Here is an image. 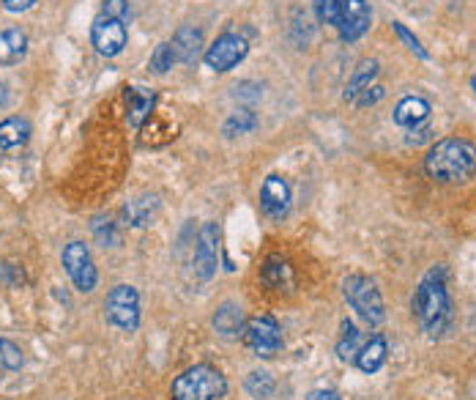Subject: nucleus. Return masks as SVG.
Here are the masks:
<instances>
[{"label": "nucleus", "mask_w": 476, "mask_h": 400, "mask_svg": "<svg viewBox=\"0 0 476 400\" xmlns=\"http://www.w3.org/2000/svg\"><path fill=\"white\" fill-rule=\"evenodd\" d=\"M413 310L416 318L422 324V329L430 337H441L449 324H452V299L446 291V275L438 266V269H430L424 275V280L419 283L416 294H413Z\"/></svg>", "instance_id": "nucleus-1"}, {"label": "nucleus", "mask_w": 476, "mask_h": 400, "mask_svg": "<svg viewBox=\"0 0 476 400\" xmlns=\"http://www.w3.org/2000/svg\"><path fill=\"white\" fill-rule=\"evenodd\" d=\"M424 171L443 184L465 181L476 173V146L465 138H443L427 151Z\"/></svg>", "instance_id": "nucleus-2"}, {"label": "nucleus", "mask_w": 476, "mask_h": 400, "mask_svg": "<svg viewBox=\"0 0 476 400\" xmlns=\"http://www.w3.org/2000/svg\"><path fill=\"white\" fill-rule=\"evenodd\" d=\"M225 392H228V381L211 365H195L184 370L170 386L173 400H219L225 397Z\"/></svg>", "instance_id": "nucleus-3"}, {"label": "nucleus", "mask_w": 476, "mask_h": 400, "mask_svg": "<svg viewBox=\"0 0 476 400\" xmlns=\"http://www.w3.org/2000/svg\"><path fill=\"white\" fill-rule=\"evenodd\" d=\"M343 294H345L348 305L356 310V316H359L362 321H367L370 327L384 324V318H386L384 297H381L378 286H375L370 278H364V275H351V278H345Z\"/></svg>", "instance_id": "nucleus-4"}, {"label": "nucleus", "mask_w": 476, "mask_h": 400, "mask_svg": "<svg viewBox=\"0 0 476 400\" xmlns=\"http://www.w3.org/2000/svg\"><path fill=\"white\" fill-rule=\"evenodd\" d=\"M104 313L110 324L123 332H134L140 324V297L131 286H115L104 299Z\"/></svg>", "instance_id": "nucleus-5"}, {"label": "nucleus", "mask_w": 476, "mask_h": 400, "mask_svg": "<svg viewBox=\"0 0 476 400\" xmlns=\"http://www.w3.org/2000/svg\"><path fill=\"white\" fill-rule=\"evenodd\" d=\"M244 343L255 356H263V359L274 356L282 348V329H279L277 318H271V316L249 318L244 327Z\"/></svg>", "instance_id": "nucleus-6"}, {"label": "nucleus", "mask_w": 476, "mask_h": 400, "mask_svg": "<svg viewBox=\"0 0 476 400\" xmlns=\"http://www.w3.org/2000/svg\"><path fill=\"white\" fill-rule=\"evenodd\" d=\"M63 269L72 278V283L77 286V291L91 294L96 288V266L93 258L88 252V247L83 241H72L63 249Z\"/></svg>", "instance_id": "nucleus-7"}, {"label": "nucleus", "mask_w": 476, "mask_h": 400, "mask_svg": "<svg viewBox=\"0 0 476 400\" xmlns=\"http://www.w3.org/2000/svg\"><path fill=\"white\" fill-rule=\"evenodd\" d=\"M249 53V44L244 36L238 34H222L209 50H206V66L214 72H230L233 66H238Z\"/></svg>", "instance_id": "nucleus-8"}, {"label": "nucleus", "mask_w": 476, "mask_h": 400, "mask_svg": "<svg viewBox=\"0 0 476 400\" xmlns=\"http://www.w3.org/2000/svg\"><path fill=\"white\" fill-rule=\"evenodd\" d=\"M91 42H93L99 55H104V58L118 55L126 47V23L99 15L91 25Z\"/></svg>", "instance_id": "nucleus-9"}, {"label": "nucleus", "mask_w": 476, "mask_h": 400, "mask_svg": "<svg viewBox=\"0 0 476 400\" xmlns=\"http://www.w3.org/2000/svg\"><path fill=\"white\" fill-rule=\"evenodd\" d=\"M217 255H219V228L214 222H206L198 233V247H195V275L200 280L214 278Z\"/></svg>", "instance_id": "nucleus-10"}, {"label": "nucleus", "mask_w": 476, "mask_h": 400, "mask_svg": "<svg viewBox=\"0 0 476 400\" xmlns=\"http://www.w3.org/2000/svg\"><path fill=\"white\" fill-rule=\"evenodd\" d=\"M370 23H373V15H370L367 0H345L340 20H337V31L343 42H356L370 31Z\"/></svg>", "instance_id": "nucleus-11"}, {"label": "nucleus", "mask_w": 476, "mask_h": 400, "mask_svg": "<svg viewBox=\"0 0 476 400\" xmlns=\"http://www.w3.org/2000/svg\"><path fill=\"white\" fill-rule=\"evenodd\" d=\"M260 209L268 220H282L290 211V187L282 176H268L260 190Z\"/></svg>", "instance_id": "nucleus-12"}, {"label": "nucleus", "mask_w": 476, "mask_h": 400, "mask_svg": "<svg viewBox=\"0 0 476 400\" xmlns=\"http://www.w3.org/2000/svg\"><path fill=\"white\" fill-rule=\"evenodd\" d=\"M260 280L266 288L282 294L290 291L296 286V275H293V266L282 258V255H268L260 266Z\"/></svg>", "instance_id": "nucleus-13"}, {"label": "nucleus", "mask_w": 476, "mask_h": 400, "mask_svg": "<svg viewBox=\"0 0 476 400\" xmlns=\"http://www.w3.org/2000/svg\"><path fill=\"white\" fill-rule=\"evenodd\" d=\"M170 47H173L176 61L192 66V63L200 58V53H203V34H200L198 28H192V25H181V28L176 31Z\"/></svg>", "instance_id": "nucleus-14"}, {"label": "nucleus", "mask_w": 476, "mask_h": 400, "mask_svg": "<svg viewBox=\"0 0 476 400\" xmlns=\"http://www.w3.org/2000/svg\"><path fill=\"white\" fill-rule=\"evenodd\" d=\"M430 115V102L422 96H405L394 107V123L403 129H419Z\"/></svg>", "instance_id": "nucleus-15"}, {"label": "nucleus", "mask_w": 476, "mask_h": 400, "mask_svg": "<svg viewBox=\"0 0 476 400\" xmlns=\"http://www.w3.org/2000/svg\"><path fill=\"white\" fill-rule=\"evenodd\" d=\"M386 356H389L386 337H384V335H373V337L362 346V351L356 354V365H359L362 373L373 376V373H378V370L386 365Z\"/></svg>", "instance_id": "nucleus-16"}, {"label": "nucleus", "mask_w": 476, "mask_h": 400, "mask_svg": "<svg viewBox=\"0 0 476 400\" xmlns=\"http://www.w3.org/2000/svg\"><path fill=\"white\" fill-rule=\"evenodd\" d=\"M28 53V36L20 28L0 31V66H15Z\"/></svg>", "instance_id": "nucleus-17"}, {"label": "nucleus", "mask_w": 476, "mask_h": 400, "mask_svg": "<svg viewBox=\"0 0 476 400\" xmlns=\"http://www.w3.org/2000/svg\"><path fill=\"white\" fill-rule=\"evenodd\" d=\"M31 141V123L25 118H6L0 121V151L23 149Z\"/></svg>", "instance_id": "nucleus-18"}, {"label": "nucleus", "mask_w": 476, "mask_h": 400, "mask_svg": "<svg viewBox=\"0 0 476 400\" xmlns=\"http://www.w3.org/2000/svg\"><path fill=\"white\" fill-rule=\"evenodd\" d=\"M156 104V93L145 88H129L126 91V118L131 126H140Z\"/></svg>", "instance_id": "nucleus-19"}, {"label": "nucleus", "mask_w": 476, "mask_h": 400, "mask_svg": "<svg viewBox=\"0 0 476 400\" xmlns=\"http://www.w3.org/2000/svg\"><path fill=\"white\" fill-rule=\"evenodd\" d=\"M244 313L236 302H225L217 313H214V329L222 337H238L244 332Z\"/></svg>", "instance_id": "nucleus-20"}, {"label": "nucleus", "mask_w": 476, "mask_h": 400, "mask_svg": "<svg viewBox=\"0 0 476 400\" xmlns=\"http://www.w3.org/2000/svg\"><path fill=\"white\" fill-rule=\"evenodd\" d=\"M375 77H378V61H373V58H370V61H362V63L356 66V72H354L348 88H345V99H348V102H356L367 88L375 85Z\"/></svg>", "instance_id": "nucleus-21"}, {"label": "nucleus", "mask_w": 476, "mask_h": 400, "mask_svg": "<svg viewBox=\"0 0 476 400\" xmlns=\"http://www.w3.org/2000/svg\"><path fill=\"white\" fill-rule=\"evenodd\" d=\"M156 209H159V200L153 195H142V198H134V200H129L123 206V217H126L129 225L142 228V225H148L153 220Z\"/></svg>", "instance_id": "nucleus-22"}, {"label": "nucleus", "mask_w": 476, "mask_h": 400, "mask_svg": "<svg viewBox=\"0 0 476 400\" xmlns=\"http://www.w3.org/2000/svg\"><path fill=\"white\" fill-rule=\"evenodd\" d=\"M255 129H257V115H255L252 110H238V112H233V115L225 121V126H222L225 138H241V135H249V132H255Z\"/></svg>", "instance_id": "nucleus-23"}, {"label": "nucleus", "mask_w": 476, "mask_h": 400, "mask_svg": "<svg viewBox=\"0 0 476 400\" xmlns=\"http://www.w3.org/2000/svg\"><path fill=\"white\" fill-rule=\"evenodd\" d=\"M362 335H359V329H356V324L354 321H343V335H340V343H337V354H340V359H345V362H356V354L362 351Z\"/></svg>", "instance_id": "nucleus-24"}, {"label": "nucleus", "mask_w": 476, "mask_h": 400, "mask_svg": "<svg viewBox=\"0 0 476 400\" xmlns=\"http://www.w3.org/2000/svg\"><path fill=\"white\" fill-rule=\"evenodd\" d=\"M247 392L255 397V400H268L274 392H277V381L268 370H252L244 381Z\"/></svg>", "instance_id": "nucleus-25"}, {"label": "nucleus", "mask_w": 476, "mask_h": 400, "mask_svg": "<svg viewBox=\"0 0 476 400\" xmlns=\"http://www.w3.org/2000/svg\"><path fill=\"white\" fill-rule=\"evenodd\" d=\"M345 0H315V15L324 25H337Z\"/></svg>", "instance_id": "nucleus-26"}, {"label": "nucleus", "mask_w": 476, "mask_h": 400, "mask_svg": "<svg viewBox=\"0 0 476 400\" xmlns=\"http://www.w3.org/2000/svg\"><path fill=\"white\" fill-rule=\"evenodd\" d=\"M93 236L102 247H115L118 244V230H115V222L112 220H104V217H96L93 220Z\"/></svg>", "instance_id": "nucleus-27"}, {"label": "nucleus", "mask_w": 476, "mask_h": 400, "mask_svg": "<svg viewBox=\"0 0 476 400\" xmlns=\"http://www.w3.org/2000/svg\"><path fill=\"white\" fill-rule=\"evenodd\" d=\"M173 61H176L173 47H170V44H159V47L153 50V55H151V69H153L156 74H165V72L173 69Z\"/></svg>", "instance_id": "nucleus-28"}, {"label": "nucleus", "mask_w": 476, "mask_h": 400, "mask_svg": "<svg viewBox=\"0 0 476 400\" xmlns=\"http://www.w3.org/2000/svg\"><path fill=\"white\" fill-rule=\"evenodd\" d=\"M0 365H4L6 370H20V365H23L20 348L12 340H4V337H0Z\"/></svg>", "instance_id": "nucleus-29"}, {"label": "nucleus", "mask_w": 476, "mask_h": 400, "mask_svg": "<svg viewBox=\"0 0 476 400\" xmlns=\"http://www.w3.org/2000/svg\"><path fill=\"white\" fill-rule=\"evenodd\" d=\"M394 31H397V36H400V39L408 44V50H411V53H416V55H419V58H424V61L430 58V55H427V50L422 47V42H419V39H416V36H413V34H411V31H408L403 23H394Z\"/></svg>", "instance_id": "nucleus-30"}, {"label": "nucleus", "mask_w": 476, "mask_h": 400, "mask_svg": "<svg viewBox=\"0 0 476 400\" xmlns=\"http://www.w3.org/2000/svg\"><path fill=\"white\" fill-rule=\"evenodd\" d=\"M233 91H236L233 96H236L238 102H249V104H252V102H257V99L263 96L260 85H257V83H249V80H247V83H238Z\"/></svg>", "instance_id": "nucleus-31"}, {"label": "nucleus", "mask_w": 476, "mask_h": 400, "mask_svg": "<svg viewBox=\"0 0 476 400\" xmlns=\"http://www.w3.org/2000/svg\"><path fill=\"white\" fill-rule=\"evenodd\" d=\"M102 15H104V17H115V20L126 23V20H129V6H126V0H104Z\"/></svg>", "instance_id": "nucleus-32"}, {"label": "nucleus", "mask_w": 476, "mask_h": 400, "mask_svg": "<svg viewBox=\"0 0 476 400\" xmlns=\"http://www.w3.org/2000/svg\"><path fill=\"white\" fill-rule=\"evenodd\" d=\"M384 99V88L381 85H373V88H367L354 104H359V107H370V104H378Z\"/></svg>", "instance_id": "nucleus-33"}, {"label": "nucleus", "mask_w": 476, "mask_h": 400, "mask_svg": "<svg viewBox=\"0 0 476 400\" xmlns=\"http://www.w3.org/2000/svg\"><path fill=\"white\" fill-rule=\"evenodd\" d=\"M36 0H4V9L12 12V15H20V12H28Z\"/></svg>", "instance_id": "nucleus-34"}, {"label": "nucleus", "mask_w": 476, "mask_h": 400, "mask_svg": "<svg viewBox=\"0 0 476 400\" xmlns=\"http://www.w3.org/2000/svg\"><path fill=\"white\" fill-rule=\"evenodd\" d=\"M306 400H340V395L332 392V389H315V392L306 395Z\"/></svg>", "instance_id": "nucleus-35"}, {"label": "nucleus", "mask_w": 476, "mask_h": 400, "mask_svg": "<svg viewBox=\"0 0 476 400\" xmlns=\"http://www.w3.org/2000/svg\"><path fill=\"white\" fill-rule=\"evenodd\" d=\"M9 104V88H6V83H0V110H4Z\"/></svg>", "instance_id": "nucleus-36"}, {"label": "nucleus", "mask_w": 476, "mask_h": 400, "mask_svg": "<svg viewBox=\"0 0 476 400\" xmlns=\"http://www.w3.org/2000/svg\"><path fill=\"white\" fill-rule=\"evenodd\" d=\"M471 85H473V91H476V77H473V83H471Z\"/></svg>", "instance_id": "nucleus-37"}]
</instances>
